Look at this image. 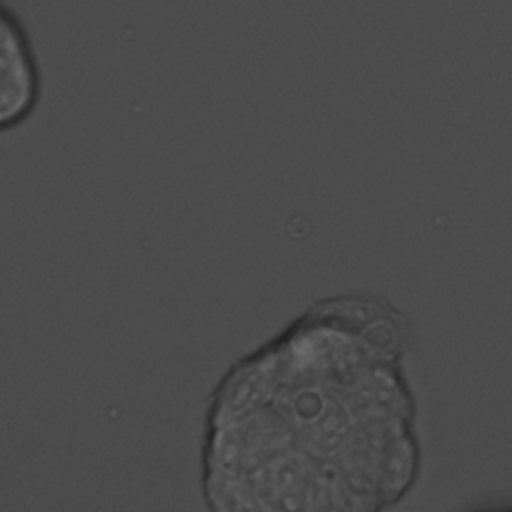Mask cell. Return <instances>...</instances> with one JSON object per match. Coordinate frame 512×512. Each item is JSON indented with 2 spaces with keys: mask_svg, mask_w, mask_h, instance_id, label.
<instances>
[{
  "mask_svg": "<svg viewBox=\"0 0 512 512\" xmlns=\"http://www.w3.org/2000/svg\"><path fill=\"white\" fill-rule=\"evenodd\" d=\"M410 316L376 292L312 300L236 358L210 392L208 512H390L424 450L406 372Z\"/></svg>",
  "mask_w": 512,
  "mask_h": 512,
  "instance_id": "6da1fadb",
  "label": "cell"
},
{
  "mask_svg": "<svg viewBox=\"0 0 512 512\" xmlns=\"http://www.w3.org/2000/svg\"><path fill=\"white\" fill-rule=\"evenodd\" d=\"M42 66L22 16L0 0V134L24 126L40 108Z\"/></svg>",
  "mask_w": 512,
  "mask_h": 512,
  "instance_id": "7a4b0ae2",
  "label": "cell"
},
{
  "mask_svg": "<svg viewBox=\"0 0 512 512\" xmlns=\"http://www.w3.org/2000/svg\"><path fill=\"white\" fill-rule=\"evenodd\" d=\"M470 512H512V504H492V506H480Z\"/></svg>",
  "mask_w": 512,
  "mask_h": 512,
  "instance_id": "3957f363",
  "label": "cell"
}]
</instances>
